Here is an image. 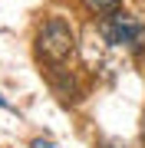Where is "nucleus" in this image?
Returning <instances> with one entry per match:
<instances>
[{"instance_id": "f257e3e1", "label": "nucleus", "mask_w": 145, "mask_h": 148, "mask_svg": "<svg viewBox=\"0 0 145 148\" xmlns=\"http://www.w3.org/2000/svg\"><path fill=\"white\" fill-rule=\"evenodd\" d=\"M73 49H76L73 27L63 20V16H49L43 27H40V33H36V53H40V59L59 66V63H66V59L73 56Z\"/></svg>"}, {"instance_id": "f03ea898", "label": "nucleus", "mask_w": 145, "mask_h": 148, "mask_svg": "<svg viewBox=\"0 0 145 148\" xmlns=\"http://www.w3.org/2000/svg\"><path fill=\"white\" fill-rule=\"evenodd\" d=\"M99 33L106 36V43H112V46H125V43H135L142 36V23L135 20L129 13H109L106 20L99 23Z\"/></svg>"}, {"instance_id": "7ed1b4c3", "label": "nucleus", "mask_w": 145, "mask_h": 148, "mask_svg": "<svg viewBox=\"0 0 145 148\" xmlns=\"http://www.w3.org/2000/svg\"><path fill=\"white\" fill-rule=\"evenodd\" d=\"M86 7L89 10H96V13H119V0H86Z\"/></svg>"}, {"instance_id": "20e7f679", "label": "nucleus", "mask_w": 145, "mask_h": 148, "mask_svg": "<svg viewBox=\"0 0 145 148\" xmlns=\"http://www.w3.org/2000/svg\"><path fill=\"white\" fill-rule=\"evenodd\" d=\"M102 148H129V145H125V142H115V138H106Z\"/></svg>"}, {"instance_id": "39448f33", "label": "nucleus", "mask_w": 145, "mask_h": 148, "mask_svg": "<svg viewBox=\"0 0 145 148\" xmlns=\"http://www.w3.org/2000/svg\"><path fill=\"white\" fill-rule=\"evenodd\" d=\"M33 148H56V145L49 142V138H36V142H33Z\"/></svg>"}, {"instance_id": "423d86ee", "label": "nucleus", "mask_w": 145, "mask_h": 148, "mask_svg": "<svg viewBox=\"0 0 145 148\" xmlns=\"http://www.w3.org/2000/svg\"><path fill=\"white\" fill-rule=\"evenodd\" d=\"M0 109H10V102H7V99H3V95H0Z\"/></svg>"}, {"instance_id": "0eeeda50", "label": "nucleus", "mask_w": 145, "mask_h": 148, "mask_svg": "<svg viewBox=\"0 0 145 148\" xmlns=\"http://www.w3.org/2000/svg\"><path fill=\"white\" fill-rule=\"evenodd\" d=\"M142 138H145V115H142Z\"/></svg>"}]
</instances>
